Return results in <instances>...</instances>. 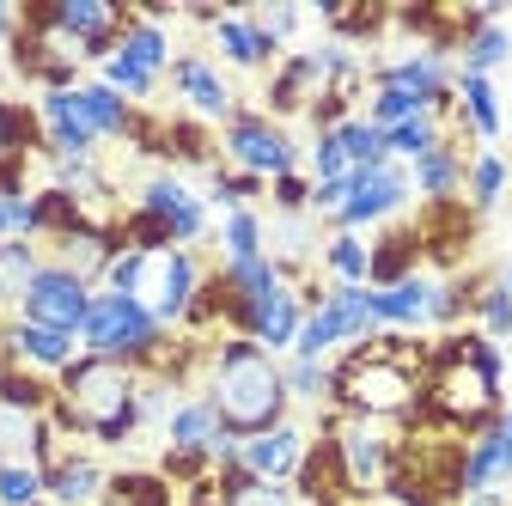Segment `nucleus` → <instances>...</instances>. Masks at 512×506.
I'll use <instances>...</instances> for the list:
<instances>
[{"label": "nucleus", "instance_id": "obj_2", "mask_svg": "<svg viewBox=\"0 0 512 506\" xmlns=\"http://www.w3.org/2000/svg\"><path fill=\"white\" fill-rule=\"evenodd\" d=\"M208 403L220 409V427L250 439V433H269L287 421V378L281 360L250 342V336H220L208 348Z\"/></svg>", "mask_w": 512, "mask_h": 506}, {"label": "nucleus", "instance_id": "obj_33", "mask_svg": "<svg viewBox=\"0 0 512 506\" xmlns=\"http://www.w3.org/2000/svg\"><path fill=\"white\" fill-rule=\"evenodd\" d=\"M110 506H171V482L159 470H116L110 476Z\"/></svg>", "mask_w": 512, "mask_h": 506}, {"label": "nucleus", "instance_id": "obj_13", "mask_svg": "<svg viewBox=\"0 0 512 506\" xmlns=\"http://www.w3.org/2000/svg\"><path fill=\"white\" fill-rule=\"evenodd\" d=\"M43 488H49V506H110V470L92 452H61L43 470Z\"/></svg>", "mask_w": 512, "mask_h": 506}, {"label": "nucleus", "instance_id": "obj_20", "mask_svg": "<svg viewBox=\"0 0 512 506\" xmlns=\"http://www.w3.org/2000/svg\"><path fill=\"white\" fill-rule=\"evenodd\" d=\"M324 92H330V86H324V74H317L311 49L275 61V74H269V110H275V116H299V110H311Z\"/></svg>", "mask_w": 512, "mask_h": 506}, {"label": "nucleus", "instance_id": "obj_44", "mask_svg": "<svg viewBox=\"0 0 512 506\" xmlns=\"http://www.w3.org/2000/svg\"><path fill=\"white\" fill-rule=\"evenodd\" d=\"M250 19L263 25V31H269L281 49H287V37L299 31V7H287V0H269V7H263V13H250Z\"/></svg>", "mask_w": 512, "mask_h": 506}, {"label": "nucleus", "instance_id": "obj_37", "mask_svg": "<svg viewBox=\"0 0 512 506\" xmlns=\"http://www.w3.org/2000/svg\"><path fill=\"white\" fill-rule=\"evenodd\" d=\"M476 324H482L488 342H506L512 336V287L506 281H482V293H476Z\"/></svg>", "mask_w": 512, "mask_h": 506}, {"label": "nucleus", "instance_id": "obj_28", "mask_svg": "<svg viewBox=\"0 0 512 506\" xmlns=\"http://www.w3.org/2000/svg\"><path fill=\"white\" fill-rule=\"evenodd\" d=\"M220 250H226V263H250V257H269V226L256 208H232L220 220Z\"/></svg>", "mask_w": 512, "mask_h": 506}, {"label": "nucleus", "instance_id": "obj_29", "mask_svg": "<svg viewBox=\"0 0 512 506\" xmlns=\"http://www.w3.org/2000/svg\"><path fill=\"white\" fill-rule=\"evenodd\" d=\"M506 183H512V165L500 159V153H470V165H464V189H470V208L476 214H488V208H500V196H506Z\"/></svg>", "mask_w": 512, "mask_h": 506}, {"label": "nucleus", "instance_id": "obj_14", "mask_svg": "<svg viewBox=\"0 0 512 506\" xmlns=\"http://www.w3.org/2000/svg\"><path fill=\"white\" fill-rule=\"evenodd\" d=\"M61 452H55V421L37 415V409H13L0 403V464H37L49 470Z\"/></svg>", "mask_w": 512, "mask_h": 506}, {"label": "nucleus", "instance_id": "obj_12", "mask_svg": "<svg viewBox=\"0 0 512 506\" xmlns=\"http://www.w3.org/2000/svg\"><path fill=\"white\" fill-rule=\"evenodd\" d=\"M165 80H171V92H177L189 110H196L202 122H232V116H238V98H232L226 74L214 68L208 55H177Z\"/></svg>", "mask_w": 512, "mask_h": 506}, {"label": "nucleus", "instance_id": "obj_6", "mask_svg": "<svg viewBox=\"0 0 512 506\" xmlns=\"http://www.w3.org/2000/svg\"><path fill=\"white\" fill-rule=\"evenodd\" d=\"M220 147H226V159H232V171H244V177H263V183H275V177H293L299 171V141L281 129L275 116H263V110H238L232 122H226V135H220Z\"/></svg>", "mask_w": 512, "mask_h": 506}, {"label": "nucleus", "instance_id": "obj_32", "mask_svg": "<svg viewBox=\"0 0 512 506\" xmlns=\"http://www.w3.org/2000/svg\"><path fill=\"white\" fill-rule=\"evenodd\" d=\"M360 116L372 122V129H403V122L427 116V104H421L415 92H403V86H372V98H366Z\"/></svg>", "mask_w": 512, "mask_h": 506}, {"label": "nucleus", "instance_id": "obj_10", "mask_svg": "<svg viewBox=\"0 0 512 506\" xmlns=\"http://www.w3.org/2000/svg\"><path fill=\"white\" fill-rule=\"evenodd\" d=\"M0 360H13V366H25L37 378H61V372L80 360V336L13 318V324H0Z\"/></svg>", "mask_w": 512, "mask_h": 506}, {"label": "nucleus", "instance_id": "obj_39", "mask_svg": "<svg viewBox=\"0 0 512 506\" xmlns=\"http://www.w3.org/2000/svg\"><path fill=\"white\" fill-rule=\"evenodd\" d=\"M171 409H177V385H171V378L141 372V391H135V421H141V427H165V421H171Z\"/></svg>", "mask_w": 512, "mask_h": 506}, {"label": "nucleus", "instance_id": "obj_46", "mask_svg": "<svg viewBox=\"0 0 512 506\" xmlns=\"http://www.w3.org/2000/svg\"><path fill=\"white\" fill-rule=\"evenodd\" d=\"M0 238H7V189H0Z\"/></svg>", "mask_w": 512, "mask_h": 506}, {"label": "nucleus", "instance_id": "obj_42", "mask_svg": "<svg viewBox=\"0 0 512 506\" xmlns=\"http://www.w3.org/2000/svg\"><path fill=\"white\" fill-rule=\"evenodd\" d=\"M305 165H311V183H330V177H348V171H354L348 153H342V135H336V129H324V135L311 141Z\"/></svg>", "mask_w": 512, "mask_h": 506}, {"label": "nucleus", "instance_id": "obj_30", "mask_svg": "<svg viewBox=\"0 0 512 506\" xmlns=\"http://www.w3.org/2000/svg\"><path fill=\"white\" fill-rule=\"evenodd\" d=\"M445 141V129H439V116L427 110V116H415V122H403V129H384V153H391L397 165H415L421 153H433Z\"/></svg>", "mask_w": 512, "mask_h": 506}, {"label": "nucleus", "instance_id": "obj_11", "mask_svg": "<svg viewBox=\"0 0 512 506\" xmlns=\"http://www.w3.org/2000/svg\"><path fill=\"white\" fill-rule=\"evenodd\" d=\"M305 452H311V433L293 427V421H281L269 433H250L244 439V446H238V470H250L256 482H293L299 464H305Z\"/></svg>", "mask_w": 512, "mask_h": 506}, {"label": "nucleus", "instance_id": "obj_40", "mask_svg": "<svg viewBox=\"0 0 512 506\" xmlns=\"http://www.w3.org/2000/svg\"><path fill=\"white\" fill-rule=\"evenodd\" d=\"M256 196H263V177H244V171H226V165H214V183H208V202H220V208L232 214V208H250Z\"/></svg>", "mask_w": 512, "mask_h": 506}, {"label": "nucleus", "instance_id": "obj_36", "mask_svg": "<svg viewBox=\"0 0 512 506\" xmlns=\"http://www.w3.org/2000/svg\"><path fill=\"white\" fill-rule=\"evenodd\" d=\"M147 275H153V257H147V250H135V244H122L116 257H110V269H104V293L141 299L147 293Z\"/></svg>", "mask_w": 512, "mask_h": 506}, {"label": "nucleus", "instance_id": "obj_35", "mask_svg": "<svg viewBox=\"0 0 512 506\" xmlns=\"http://www.w3.org/2000/svg\"><path fill=\"white\" fill-rule=\"evenodd\" d=\"M281 378H287V397L293 403H317V409L330 403V360H293L287 354Z\"/></svg>", "mask_w": 512, "mask_h": 506}, {"label": "nucleus", "instance_id": "obj_34", "mask_svg": "<svg viewBox=\"0 0 512 506\" xmlns=\"http://www.w3.org/2000/svg\"><path fill=\"white\" fill-rule=\"evenodd\" d=\"M342 153H348V165L354 171H372V165H391V153H384V129H372L366 116H348L342 122Z\"/></svg>", "mask_w": 512, "mask_h": 506}, {"label": "nucleus", "instance_id": "obj_21", "mask_svg": "<svg viewBox=\"0 0 512 506\" xmlns=\"http://www.w3.org/2000/svg\"><path fill=\"white\" fill-rule=\"evenodd\" d=\"M464 147L445 135L433 153H421L415 165H409V183H415V196H427V202H458L464 196Z\"/></svg>", "mask_w": 512, "mask_h": 506}, {"label": "nucleus", "instance_id": "obj_24", "mask_svg": "<svg viewBox=\"0 0 512 506\" xmlns=\"http://www.w3.org/2000/svg\"><path fill=\"white\" fill-rule=\"evenodd\" d=\"M220 433H226V427H220V409H214L208 391H202V397H177V409H171V421H165V446H171V452H208Z\"/></svg>", "mask_w": 512, "mask_h": 506}, {"label": "nucleus", "instance_id": "obj_25", "mask_svg": "<svg viewBox=\"0 0 512 506\" xmlns=\"http://www.w3.org/2000/svg\"><path fill=\"white\" fill-rule=\"evenodd\" d=\"M415 257H421V226H391L378 244H372V275L366 287H397L415 275Z\"/></svg>", "mask_w": 512, "mask_h": 506}, {"label": "nucleus", "instance_id": "obj_15", "mask_svg": "<svg viewBox=\"0 0 512 506\" xmlns=\"http://www.w3.org/2000/svg\"><path fill=\"white\" fill-rule=\"evenodd\" d=\"M427 305H433V281L427 275H409L397 287H366V311H372V330H421L427 324Z\"/></svg>", "mask_w": 512, "mask_h": 506}, {"label": "nucleus", "instance_id": "obj_7", "mask_svg": "<svg viewBox=\"0 0 512 506\" xmlns=\"http://www.w3.org/2000/svg\"><path fill=\"white\" fill-rule=\"evenodd\" d=\"M92 293H98V287L80 281L74 269L43 263L37 281H31V293H25V305H19V318H25V324H43V330H68V336H80L86 311H92Z\"/></svg>", "mask_w": 512, "mask_h": 506}, {"label": "nucleus", "instance_id": "obj_45", "mask_svg": "<svg viewBox=\"0 0 512 506\" xmlns=\"http://www.w3.org/2000/svg\"><path fill=\"white\" fill-rule=\"evenodd\" d=\"M500 446H506V476H512V403L500 409Z\"/></svg>", "mask_w": 512, "mask_h": 506}, {"label": "nucleus", "instance_id": "obj_19", "mask_svg": "<svg viewBox=\"0 0 512 506\" xmlns=\"http://www.w3.org/2000/svg\"><path fill=\"white\" fill-rule=\"evenodd\" d=\"M500 482H512V476H506L500 421H488V427H476V433L464 439V458H458V488H464V500H470V494H488V488H500Z\"/></svg>", "mask_w": 512, "mask_h": 506}, {"label": "nucleus", "instance_id": "obj_47", "mask_svg": "<svg viewBox=\"0 0 512 506\" xmlns=\"http://www.w3.org/2000/svg\"><path fill=\"white\" fill-rule=\"evenodd\" d=\"M500 281H506V287H512V263H506V275H500Z\"/></svg>", "mask_w": 512, "mask_h": 506}, {"label": "nucleus", "instance_id": "obj_27", "mask_svg": "<svg viewBox=\"0 0 512 506\" xmlns=\"http://www.w3.org/2000/svg\"><path fill=\"white\" fill-rule=\"evenodd\" d=\"M317 263H324L330 287H366V275H372V244L360 232H330L324 250H317Z\"/></svg>", "mask_w": 512, "mask_h": 506}, {"label": "nucleus", "instance_id": "obj_8", "mask_svg": "<svg viewBox=\"0 0 512 506\" xmlns=\"http://www.w3.org/2000/svg\"><path fill=\"white\" fill-rule=\"evenodd\" d=\"M415 196V183H409V165H372V171H354V196L348 208L336 214V232H360V226H384V220H397Z\"/></svg>", "mask_w": 512, "mask_h": 506}, {"label": "nucleus", "instance_id": "obj_23", "mask_svg": "<svg viewBox=\"0 0 512 506\" xmlns=\"http://www.w3.org/2000/svg\"><path fill=\"white\" fill-rule=\"evenodd\" d=\"M43 263L49 257L31 238H0V318H19V305H25V293H31Z\"/></svg>", "mask_w": 512, "mask_h": 506}, {"label": "nucleus", "instance_id": "obj_41", "mask_svg": "<svg viewBox=\"0 0 512 506\" xmlns=\"http://www.w3.org/2000/svg\"><path fill=\"white\" fill-rule=\"evenodd\" d=\"M104 86H110V92H122L128 104H141V98H153V92H159V80H153L147 68H135V61H122V55H110V61H104Z\"/></svg>", "mask_w": 512, "mask_h": 506}, {"label": "nucleus", "instance_id": "obj_31", "mask_svg": "<svg viewBox=\"0 0 512 506\" xmlns=\"http://www.w3.org/2000/svg\"><path fill=\"white\" fill-rule=\"evenodd\" d=\"M512 55V37L500 31V25H482V31H470L464 43H458V68L464 74H488L494 80V68Z\"/></svg>", "mask_w": 512, "mask_h": 506}, {"label": "nucleus", "instance_id": "obj_16", "mask_svg": "<svg viewBox=\"0 0 512 506\" xmlns=\"http://www.w3.org/2000/svg\"><path fill=\"white\" fill-rule=\"evenodd\" d=\"M25 153H43L37 110L0 98V189L7 196H25Z\"/></svg>", "mask_w": 512, "mask_h": 506}, {"label": "nucleus", "instance_id": "obj_18", "mask_svg": "<svg viewBox=\"0 0 512 506\" xmlns=\"http://www.w3.org/2000/svg\"><path fill=\"white\" fill-rule=\"evenodd\" d=\"M74 110H80V122L98 141H128V135H135V122H141L135 104H128L122 92H110L104 80H80L74 86Z\"/></svg>", "mask_w": 512, "mask_h": 506}, {"label": "nucleus", "instance_id": "obj_1", "mask_svg": "<svg viewBox=\"0 0 512 506\" xmlns=\"http://www.w3.org/2000/svg\"><path fill=\"white\" fill-rule=\"evenodd\" d=\"M135 391H141V372L128 360H104V354H80L68 372L55 378V433H74L92 439V446H128L141 433L135 421Z\"/></svg>", "mask_w": 512, "mask_h": 506}, {"label": "nucleus", "instance_id": "obj_5", "mask_svg": "<svg viewBox=\"0 0 512 506\" xmlns=\"http://www.w3.org/2000/svg\"><path fill=\"white\" fill-rule=\"evenodd\" d=\"M135 220H147L171 250H196L208 238V196H196L177 171H153L141 189H135Z\"/></svg>", "mask_w": 512, "mask_h": 506}, {"label": "nucleus", "instance_id": "obj_9", "mask_svg": "<svg viewBox=\"0 0 512 506\" xmlns=\"http://www.w3.org/2000/svg\"><path fill=\"white\" fill-rule=\"evenodd\" d=\"M202 281H208V269H202L196 250H159L141 299L153 305V318H159L165 330H177V324H189V305H196Z\"/></svg>", "mask_w": 512, "mask_h": 506}, {"label": "nucleus", "instance_id": "obj_38", "mask_svg": "<svg viewBox=\"0 0 512 506\" xmlns=\"http://www.w3.org/2000/svg\"><path fill=\"white\" fill-rule=\"evenodd\" d=\"M0 506H49L37 464H0Z\"/></svg>", "mask_w": 512, "mask_h": 506}, {"label": "nucleus", "instance_id": "obj_17", "mask_svg": "<svg viewBox=\"0 0 512 506\" xmlns=\"http://www.w3.org/2000/svg\"><path fill=\"white\" fill-rule=\"evenodd\" d=\"M214 49L232 61V68H244V74H263V68H275V55H281V43L256 25L250 13H220V25H214Z\"/></svg>", "mask_w": 512, "mask_h": 506}, {"label": "nucleus", "instance_id": "obj_43", "mask_svg": "<svg viewBox=\"0 0 512 506\" xmlns=\"http://www.w3.org/2000/svg\"><path fill=\"white\" fill-rule=\"evenodd\" d=\"M269 196H275L281 214H311V177H299V171H293V177H275Z\"/></svg>", "mask_w": 512, "mask_h": 506}, {"label": "nucleus", "instance_id": "obj_26", "mask_svg": "<svg viewBox=\"0 0 512 506\" xmlns=\"http://www.w3.org/2000/svg\"><path fill=\"white\" fill-rule=\"evenodd\" d=\"M116 55H122V61H135V68H147L153 80H165V74H171V61H177V55H171V37H165V25H153V19H141V13L122 25V43H116Z\"/></svg>", "mask_w": 512, "mask_h": 506}, {"label": "nucleus", "instance_id": "obj_4", "mask_svg": "<svg viewBox=\"0 0 512 506\" xmlns=\"http://www.w3.org/2000/svg\"><path fill=\"white\" fill-rule=\"evenodd\" d=\"M324 433L336 439V458H342V476L354 488V500H372L391 488L397 464H403V439L391 421H360V415H330Z\"/></svg>", "mask_w": 512, "mask_h": 506}, {"label": "nucleus", "instance_id": "obj_22", "mask_svg": "<svg viewBox=\"0 0 512 506\" xmlns=\"http://www.w3.org/2000/svg\"><path fill=\"white\" fill-rule=\"evenodd\" d=\"M452 98H458V129L464 135H476V141H494L506 122H500V92H494V80L488 74H464L458 68V80H452Z\"/></svg>", "mask_w": 512, "mask_h": 506}, {"label": "nucleus", "instance_id": "obj_3", "mask_svg": "<svg viewBox=\"0 0 512 506\" xmlns=\"http://www.w3.org/2000/svg\"><path fill=\"white\" fill-rule=\"evenodd\" d=\"M171 348V330L153 318L147 299H128V293H92V311L80 324V354H104V360H128L135 372H147L159 354Z\"/></svg>", "mask_w": 512, "mask_h": 506}]
</instances>
